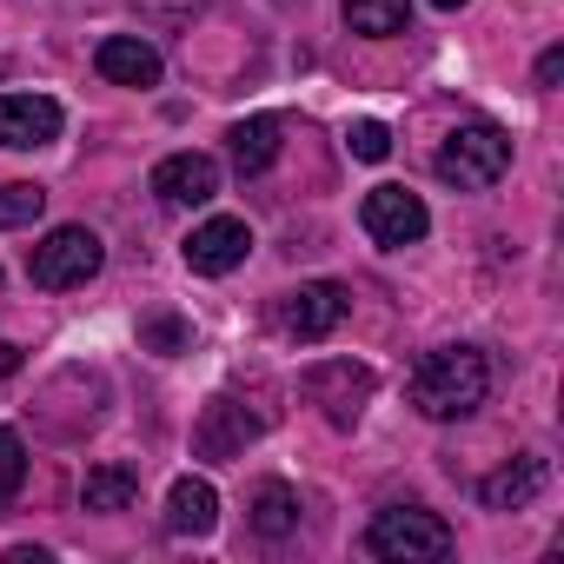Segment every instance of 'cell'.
<instances>
[{
  "instance_id": "7c38bea8",
  "label": "cell",
  "mask_w": 564,
  "mask_h": 564,
  "mask_svg": "<svg viewBox=\"0 0 564 564\" xmlns=\"http://www.w3.org/2000/svg\"><path fill=\"white\" fill-rule=\"evenodd\" d=\"M94 67H100V80H113V87H153V80H160V54H153L140 34H113V41H100Z\"/></svg>"
},
{
  "instance_id": "52a82bcc",
  "label": "cell",
  "mask_w": 564,
  "mask_h": 564,
  "mask_svg": "<svg viewBox=\"0 0 564 564\" xmlns=\"http://www.w3.org/2000/svg\"><path fill=\"white\" fill-rule=\"evenodd\" d=\"M306 399H313V405H326V419L346 432V425L366 412V399H372V372H366V366H352V359H333V366L306 372Z\"/></svg>"
},
{
  "instance_id": "ba28073f",
  "label": "cell",
  "mask_w": 564,
  "mask_h": 564,
  "mask_svg": "<svg viewBox=\"0 0 564 564\" xmlns=\"http://www.w3.org/2000/svg\"><path fill=\"white\" fill-rule=\"evenodd\" d=\"M54 133H61V107L47 94H0V147L28 153V147H47Z\"/></svg>"
},
{
  "instance_id": "44dd1931",
  "label": "cell",
  "mask_w": 564,
  "mask_h": 564,
  "mask_svg": "<svg viewBox=\"0 0 564 564\" xmlns=\"http://www.w3.org/2000/svg\"><path fill=\"white\" fill-rule=\"evenodd\" d=\"M21 478H28V445L14 432H0V498H14Z\"/></svg>"
},
{
  "instance_id": "8992f818",
  "label": "cell",
  "mask_w": 564,
  "mask_h": 564,
  "mask_svg": "<svg viewBox=\"0 0 564 564\" xmlns=\"http://www.w3.org/2000/svg\"><path fill=\"white\" fill-rule=\"evenodd\" d=\"M359 226H366L379 246H412V239H425L432 213H425V199L405 193V186H372L366 206H359Z\"/></svg>"
},
{
  "instance_id": "9c48e42d",
  "label": "cell",
  "mask_w": 564,
  "mask_h": 564,
  "mask_svg": "<svg viewBox=\"0 0 564 564\" xmlns=\"http://www.w3.org/2000/svg\"><path fill=\"white\" fill-rule=\"evenodd\" d=\"M153 193L166 206H206L219 193V160H206V153H166L153 166Z\"/></svg>"
},
{
  "instance_id": "2e32d148",
  "label": "cell",
  "mask_w": 564,
  "mask_h": 564,
  "mask_svg": "<svg viewBox=\"0 0 564 564\" xmlns=\"http://www.w3.org/2000/svg\"><path fill=\"white\" fill-rule=\"evenodd\" d=\"M252 531H259V538H286V531H300V491L279 485V478H265V485L252 491Z\"/></svg>"
},
{
  "instance_id": "e0dca14e",
  "label": "cell",
  "mask_w": 564,
  "mask_h": 564,
  "mask_svg": "<svg viewBox=\"0 0 564 564\" xmlns=\"http://www.w3.org/2000/svg\"><path fill=\"white\" fill-rule=\"evenodd\" d=\"M133 491H140L133 465H94V471H87V485H80V505H87V511H127V505H133Z\"/></svg>"
},
{
  "instance_id": "cb8c5ba5",
  "label": "cell",
  "mask_w": 564,
  "mask_h": 564,
  "mask_svg": "<svg viewBox=\"0 0 564 564\" xmlns=\"http://www.w3.org/2000/svg\"><path fill=\"white\" fill-rule=\"evenodd\" d=\"M14 366H21V352H14V346H8V339H0V379H8V372H14Z\"/></svg>"
},
{
  "instance_id": "5bb4252c",
  "label": "cell",
  "mask_w": 564,
  "mask_h": 564,
  "mask_svg": "<svg viewBox=\"0 0 564 564\" xmlns=\"http://www.w3.org/2000/svg\"><path fill=\"white\" fill-rule=\"evenodd\" d=\"M538 491H544V458H511L505 471H491V478L478 485V498H485L491 511H524Z\"/></svg>"
},
{
  "instance_id": "7402d4cb",
  "label": "cell",
  "mask_w": 564,
  "mask_h": 564,
  "mask_svg": "<svg viewBox=\"0 0 564 564\" xmlns=\"http://www.w3.org/2000/svg\"><path fill=\"white\" fill-rule=\"evenodd\" d=\"M346 147H352L359 160H386V153H392V133H386L379 120H352V133H346Z\"/></svg>"
},
{
  "instance_id": "d6986e66",
  "label": "cell",
  "mask_w": 564,
  "mask_h": 564,
  "mask_svg": "<svg viewBox=\"0 0 564 564\" xmlns=\"http://www.w3.org/2000/svg\"><path fill=\"white\" fill-rule=\"evenodd\" d=\"M41 206H47V193H41V186L8 180V186H0V232H8V226H34V219H41Z\"/></svg>"
},
{
  "instance_id": "5b68a950",
  "label": "cell",
  "mask_w": 564,
  "mask_h": 564,
  "mask_svg": "<svg viewBox=\"0 0 564 564\" xmlns=\"http://www.w3.org/2000/svg\"><path fill=\"white\" fill-rule=\"evenodd\" d=\"M346 306H352L346 286H333V279H313V286H300V293L279 300V333L313 346V339H326V333L346 319Z\"/></svg>"
},
{
  "instance_id": "ffe728a7",
  "label": "cell",
  "mask_w": 564,
  "mask_h": 564,
  "mask_svg": "<svg viewBox=\"0 0 564 564\" xmlns=\"http://www.w3.org/2000/svg\"><path fill=\"white\" fill-rule=\"evenodd\" d=\"M186 319H173V313H153V319H140V346L147 352H160V359H173V352H186Z\"/></svg>"
},
{
  "instance_id": "6da1fadb",
  "label": "cell",
  "mask_w": 564,
  "mask_h": 564,
  "mask_svg": "<svg viewBox=\"0 0 564 564\" xmlns=\"http://www.w3.org/2000/svg\"><path fill=\"white\" fill-rule=\"evenodd\" d=\"M485 392H491V366H485V352H471V346H438V352H425L419 359V372H412V405L425 412V419H471L478 405H485Z\"/></svg>"
},
{
  "instance_id": "30bf717a",
  "label": "cell",
  "mask_w": 564,
  "mask_h": 564,
  "mask_svg": "<svg viewBox=\"0 0 564 564\" xmlns=\"http://www.w3.org/2000/svg\"><path fill=\"white\" fill-rule=\"evenodd\" d=\"M246 252H252V232H246V219H206V226H193V239H186V265H193L199 279H219V272H232Z\"/></svg>"
},
{
  "instance_id": "9a60e30c",
  "label": "cell",
  "mask_w": 564,
  "mask_h": 564,
  "mask_svg": "<svg viewBox=\"0 0 564 564\" xmlns=\"http://www.w3.org/2000/svg\"><path fill=\"white\" fill-rule=\"evenodd\" d=\"M279 113H252V120H239L232 133H226V147H232V166L239 173H265L272 160H279Z\"/></svg>"
},
{
  "instance_id": "603a6c76",
  "label": "cell",
  "mask_w": 564,
  "mask_h": 564,
  "mask_svg": "<svg viewBox=\"0 0 564 564\" xmlns=\"http://www.w3.org/2000/svg\"><path fill=\"white\" fill-rule=\"evenodd\" d=\"M557 74H564V54H557V47H551V54H544V61H538V87H557Z\"/></svg>"
},
{
  "instance_id": "d4e9b609",
  "label": "cell",
  "mask_w": 564,
  "mask_h": 564,
  "mask_svg": "<svg viewBox=\"0 0 564 564\" xmlns=\"http://www.w3.org/2000/svg\"><path fill=\"white\" fill-rule=\"evenodd\" d=\"M432 8H465V0H432Z\"/></svg>"
},
{
  "instance_id": "7a4b0ae2",
  "label": "cell",
  "mask_w": 564,
  "mask_h": 564,
  "mask_svg": "<svg viewBox=\"0 0 564 564\" xmlns=\"http://www.w3.org/2000/svg\"><path fill=\"white\" fill-rule=\"evenodd\" d=\"M366 551H372V557H392V564H438V557H452V524H445L438 511L392 505V511L372 518Z\"/></svg>"
},
{
  "instance_id": "277c9868",
  "label": "cell",
  "mask_w": 564,
  "mask_h": 564,
  "mask_svg": "<svg viewBox=\"0 0 564 564\" xmlns=\"http://www.w3.org/2000/svg\"><path fill=\"white\" fill-rule=\"evenodd\" d=\"M100 239L87 232V226H54L41 246H34V259H28V272H34V286H47V293H67V286H87V279L100 272Z\"/></svg>"
},
{
  "instance_id": "3957f363",
  "label": "cell",
  "mask_w": 564,
  "mask_h": 564,
  "mask_svg": "<svg viewBox=\"0 0 564 564\" xmlns=\"http://www.w3.org/2000/svg\"><path fill=\"white\" fill-rule=\"evenodd\" d=\"M505 166H511V140H505L491 120L452 127V133H445V147H438V180H445V186H465V193L498 186V180H505Z\"/></svg>"
},
{
  "instance_id": "ac0fdd59",
  "label": "cell",
  "mask_w": 564,
  "mask_h": 564,
  "mask_svg": "<svg viewBox=\"0 0 564 564\" xmlns=\"http://www.w3.org/2000/svg\"><path fill=\"white\" fill-rule=\"evenodd\" d=\"M405 21H412V0H346V28L352 34L386 41V34H405Z\"/></svg>"
},
{
  "instance_id": "4fadbf2b",
  "label": "cell",
  "mask_w": 564,
  "mask_h": 564,
  "mask_svg": "<svg viewBox=\"0 0 564 564\" xmlns=\"http://www.w3.org/2000/svg\"><path fill=\"white\" fill-rule=\"evenodd\" d=\"M219 524V491L206 485V478H180L173 491H166V531H180V538H206Z\"/></svg>"
},
{
  "instance_id": "8fae6325",
  "label": "cell",
  "mask_w": 564,
  "mask_h": 564,
  "mask_svg": "<svg viewBox=\"0 0 564 564\" xmlns=\"http://www.w3.org/2000/svg\"><path fill=\"white\" fill-rule=\"evenodd\" d=\"M252 438H259V419H252L246 405H232V399H213V405L199 412V425H193L199 458H239Z\"/></svg>"
}]
</instances>
